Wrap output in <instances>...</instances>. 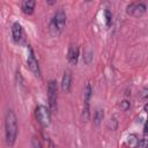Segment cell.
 Masks as SVG:
<instances>
[{"label": "cell", "mask_w": 148, "mask_h": 148, "mask_svg": "<svg viewBox=\"0 0 148 148\" xmlns=\"http://www.w3.org/2000/svg\"><path fill=\"white\" fill-rule=\"evenodd\" d=\"M17 132H18V125H17L16 114L13 110H8L5 119V138L8 147H13L15 145Z\"/></svg>", "instance_id": "obj_1"}, {"label": "cell", "mask_w": 148, "mask_h": 148, "mask_svg": "<svg viewBox=\"0 0 148 148\" xmlns=\"http://www.w3.org/2000/svg\"><path fill=\"white\" fill-rule=\"evenodd\" d=\"M65 24H66V14L62 9H59L56 12V14L51 21V24H50V29H51L52 35L60 34L64 30Z\"/></svg>", "instance_id": "obj_2"}, {"label": "cell", "mask_w": 148, "mask_h": 148, "mask_svg": "<svg viewBox=\"0 0 148 148\" xmlns=\"http://www.w3.org/2000/svg\"><path fill=\"white\" fill-rule=\"evenodd\" d=\"M35 116H36L37 121L42 126L46 127V126L50 125V123H51V111L45 105H38L35 110Z\"/></svg>", "instance_id": "obj_3"}, {"label": "cell", "mask_w": 148, "mask_h": 148, "mask_svg": "<svg viewBox=\"0 0 148 148\" xmlns=\"http://www.w3.org/2000/svg\"><path fill=\"white\" fill-rule=\"evenodd\" d=\"M57 96H58V86L54 80H50L47 83V99L50 111L57 109Z\"/></svg>", "instance_id": "obj_4"}, {"label": "cell", "mask_w": 148, "mask_h": 148, "mask_svg": "<svg viewBox=\"0 0 148 148\" xmlns=\"http://www.w3.org/2000/svg\"><path fill=\"white\" fill-rule=\"evenodd\" d=\"M27 66L28 68L30 69V72L36 75V76H39L40 75V69H39V65H38V61L35 57V53L32 51V49L29 46L28 47V57H27Z\"/></svg>", "instance_id": "obj_5"}, {"label": "cell", "mask_w": 148, "mask_h": 148, "mask_svg": "<svg viewBox=\"0 0 148 148\" xmlns=\"http://www.w3.org/2000/svg\"><path fill=\"white\" fill-rule=\"evenodd\" d=\"M126 13L130 14V15H133V16H142L145 13H146V5L142 3V2H139V3H130L126 8Z\"/></svg>", "instance_id": "obj_6"}, {"label": "cell", "mask_w": 148, "mask_h": 148, "mask_svg": "<svg viewBox=\"0 0 148 148\" xmlns=\"http://www.w3.org/2000/svg\"><path fill=\"white\" fill-rule=\"evenodd\" d=\"M12 36L15 43H21L23 39V28L18 22H14L12 25Z\"/></svg>", "instance_id": "obj_7"}, {"label": "cell", "mask_w": 148, "mask_h": 148, "mask_svg": "<svg viewBox=\"0 0 148 148\" xmlns=\"http://www.w3.org/2000/svg\"><path fill=\"white\" fill-rule=\"evenodd\" d=\"M67 59L71 65H76L77 59H79V46L77 45H72L68 50L67 53Z\"/></svg>", "instance_id": "obj_8"}, {"label": "cell", "mask_w": 148, "mask_h": 148, "mask_svg": "<svg viewBox=\"0 0 148 148\" xmlns=\"http://www.w3.org/2000/svg\"><path fill=\"white\" fill-rule=\"evenodd\" d=\"M71 84H72V75H71V72L69 71H66L64 73L62 80H61V89L64 91H69Z\"/></svg>", "instance_id": "obj_9"}, {"label": "cell", "mask_w": 148, "mask_h": 148, "mask_svg": "<svg viewBox=\"0 0 148 148\" xmlns=\"http://www.w3.org/2000/svg\"><path fill=\"white\" fill-rule=\"evenodd\" d=\"M35 6H36V1H35V0H27V1H23V2H22V10H23L24 14L30 15V14L34 13Z\"/></svg>", "instance_id": "obj_10"}, {"label": "cell", "mask_w": 148, "mask_h": 148, "mask_svg": "<svg viewBox=\"0 0 148 148\" xmlns=\"http://www.w3.org/2000/svg\"><path fill=\"white\" fill-rule=\"evenodd\" d=\"M138 143H139V138L136 134H130L126 139V145L128 148H136L138 147Z\"/></svg>", "instance_id": "obj_11"}, {"label": "cell", "mask_w": 148, "mask_h": 148, "mask_svg": "<svg viewBox=\"0 0 148 148\" xmlns=\"http://www.w3.org/2000/svg\"><path fill=\"white\" fill-rule=\"evenodd\" d=\"M103 118H104V110L101 109V108L96 109V111H95V113H94V123H95V125L98 126V125L102 123Z\"/></svg>", "instance_id": "obj_12"}, {"label": "cell", "mask_w": 148, "mask_h": 148, "mask_svg": "<svg viewBox=\"0 0 148 148\" xmlns=\"http://www.w3.org/2000/svg\"><path fill=\"white\" fill-rule=\"evenodd\" d=\"M91 94H92L91 87H90V84H87L86 88H84V91H83V101H84L86 103H89V102H90Z\"/></svg>", "instance_id": "obj_13"}, {"label": "cell", "mask_w": 148, "mask_h": 148, "mask_svg": "<svg viewBox=\"0 0 148 148\" xmlns=\"http://www.w3.org/2000/svg\"><path fill=\"white\" fill-rule=\"evenodd\" d=\"M83 59H84V62H86V64H89V62L92 60V51H90V50H87V51L84 52Z\"/></svg>", "instance_id": "obj_14"}, {"label": "cell", "mask_w": 148, "mask_h": 148, "mask_svg": "<svg viewBox=\"0 0 148 148\" xmlns=\"http://www.w3.org/2000/svg\"><path fill=\"white\" fill-rule=\"evenodd\" d=\"M136 148H148V142H147V135H143L141 140H139L138 147Z\"/></svg>", "instance_id": "obj_15"}, {"label": "cell", "mask_w": 148, "mask_h": 148, "mask_svg": "<svg viewBox=\"0 0 148 148\" xmlns=\"http://www.w3.org/2000/svg\"><path fill=\"white\" fill-rule=\"evenodd\" d=\"M31 145H32V148H43L42 142H40V140H39L37 136H32Z\"/></svg>", "instance_id": "obj_16"}, {"label": "cell", "mask_w": 148, "mask_h": 148, "mask_svg": "<svg viewBox=\"0 0 148 148\" xmlns=\"http://www.w3.org/2000/svg\"><path fill=\"white\" fill-rule=\"evenodd\" d=\"M104 15H105V22H106V25H110V24H111V21H112L111 12H110L109 9H105V10H104Z\"/></svg>", "instance_id": "obj_17"}, {"label": "cell", "mask_w": 148, "mask_h": 148, "mask_svg": "<svg viewBox=\"0 0 148 148\" xmlns=\"http://www.w3.org/2000/svg\"><path fill=\"white\" fill-rule=\"evenodd\" d=\"M120 106H121V109H123L124 111H126V110L130 108V102H127V101H123V102L120 103Z\"/></svg>", "instance_id": "obj_18"}]
</instances>
